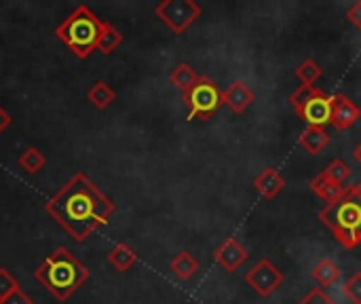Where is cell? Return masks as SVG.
I'll return each mask as SVG.
<instances>
[{"instance_id": "obj_2", "label": "cell", "mask_w": 361, "mask_h": 304, "mask_svg": "<svg viewBox=\"0 0 361 304\" xmlns=\"http://www.w3.org/2000/svg\"><path fill=\"white\" fill-rule=\"evenodd\" d=\"M34 277L51 296L66 303L82 284L89 281V269L80 265L70 250L57 248L40 262Z\"/></svg>"}, {"instance_id": "obj_15", "label": "cell", "mask_w": 361, "mask_h": 304, "mask_svg": "<svg viewBox=\"0 0 361 304\" xmlns=\"http://www.w3.org/2000/svg\"><path fill=\"white\" fill-rule=\"evenodd\" d=\"M135 260H137V254L129 243H118L108 252V262L118 273H127L135 265Z\"/></svg>"}, {"instance_id": "obj_9", "label": "cell", "mask_w": 361, "mask_h": 304, "mask_svg": "<svg viewBox=\"0 0 361 304\" xmlns=\"http://www.w3.org/2000/svg\"><path fill=\"white\" fill-rule=\"evenodd\" d=\"M247 256H250V252L235 237L224 239L214 252L216 265H220V269L226 273H235L237 269H241V265L247 260Z\"/></svg>"}, {"instance_id": "obj_5", "label": "cell", "mask_w": 361, "mask_h": 304, "mask_svg": "<svg viewBox=\"0 0 361 304\" xmlns=\"http://www.w3.org/2000/svg\"><path fill=\"white\" fill-rule=\"evenodd\" d=\"M182 104L188 108L186 121H207L222 106V91L209 76H199V80L182 93Z\"/></svg>"}, {"instance_id": "obj_23", "label": "cell", "mask_w": 361, "mask_h": 304, "mask_svg": "<svg viewBox=\"0 0 361 304\" xmlns=\"http://www.w3.org/2000/svg\"><path fill=\"white\" fill-rule=\"evenodd\" d=\"M319 91H322V89L315 87V85H311V87H309V85H300V87L290 95V106H292V110L298 112V110H300L307 102H311Z\"/></svg>"}, {"instance_id": "obj_17", "label": "cell", "mask_w": 361, "mask_h": 304, "mask_svg": "<svg viewBox=\"0 0 361 304\" xmlns=\"http://www.w3.org/2000/svg\"><path fill=\"white\" fill-rule=\"evenodd\" d=\"M311 277L322 286V290H324V288H332V286L341 279V269H338V265H336L334 260L324 258V260H319V262L311 269Z\"/></svg>"}, {"instance_id": "obj_25", "label": "cell", "mask_w": 361, "mask_h": 304, "mask_svg": "<svg viewBox=\"0 0 361 304\" xmlns=\"http://www.w3.org/2000/svg\"><path fill=\"white\" fill-rule=\"evenodd\" d=\"M15 290H19V281L11 275L8 269L0 267V300L6 298L8 294H13Z\"/></svg>"}, {"instance_id": "obj_22", "label": "cell", "mask_w": 361, "mask_h": 304, "mask_svg": "<svg viewBox=\"0 0 361 304\" xmlns=\"http://www.w3.org/2000/svg\"><path fill=\"white\" fill-rule=\"evenodd\" d=\"M47 159L44 154L38 150V148H25L21 154H19V165L27 171V174H38L42 167H44Z\"/></svg>"}, {"instance_id": "obj_13", "label": "cell", "mask_w": 361, "mask_h": 304, "mask_svg": "<svg viewBox=\"0 0 361 304\" xmlns=\"http://www.w3.org/2000/svg\"><path fill=\"white\" fill-rule=\"evenodd\" d=\"M309 188H311L313 195H317L322 201H326V205H328V203H334V201L345 193V186H343V184H336L334 180H330L324 171H319V174L309 182Z\"/></svg>"}, {"instance_id": "obj_27", "label": "cell", "mask_w": 361, "mask_h": 304, "mask_svg": "<svg viewBox=\"0 0 361 304\" xmlns=\"http://www.w3.org/2000/svg\"><path fill=\"white\" fill-rule=\"evenodd\" d=\"M298 304H336L322 288H311L309 292H307V296L300 300Z\"/></svg>"}, {"instance_id": "obj_10", "label": "cell", "mask_w": 361, "mask_h": 304, "mask_svg": "<svg viewBox=\"0 0 361 304\" xmlns=\"http://www.w3.org/2000/svg\"><path fill=\"white\" fill-rule=\"evenodd\" d=\"M296 116H300L307 127H326L330 125V116H332V108H330V97L319 91L311 102H307L298 112Z\"/></svg>"}, {"instance_id": "obj_18", "label": "cell", "mask_w": 361, "mask_h": 304, "mask_svg": "<svg viewBox=\"0 0 361 304\" xmlns=\"http://www.w3.org/2000/svg\"><path fill=\"white\" fill-rule=\"evenodd\" d=\"M169 80H171V85H173L178 91L186 93V91L199 80V74L195 72V68H192L190 63H178V66L169 72Z\"/></svg>"}, {"instance_id": "obj_30", "label": "cell", "mask_w": 361, "mask_h": 304, "mask_svg": "<svg viewBox=\"0 0 361 304\" xmlns=\"http://www.w3.org/2000/svg\"><path fill=\"white\" fill-rule=\"evenodd\" d=\"M11 123H13V118H11V114L0 106V133L2 131H6L8 127H11Z\"/></svg>"}, {"instance_id": "obj_31", "label": "cell", "mask_w": 361, "mask_h": 304, "mask_svg": "<svg viewBox=\"0 0 361 304\" xmlns=\"http://www.w3.org/2000/svg\"><path fill=\"white\" fill-rule=\"evenodd\" d=\"M353 157H355V161L361 165V144L355 148V150H353Z\"/></svg>"}, {"instance_id": "obj_19", "label": "cell", "mask_w": 361, "mask_h": 304, "mask_svg": "<svg viewBox=\"0 0 361 304\" xmlns=\"http://www.w3.org/2000/svg\"><path fill=\"white\" fill-rule=\"evenodd\" d=\"M114 97H116V91H114L108 83H104V80H97V83L87 91V99H89L97 110L108 108V106L114 102Z\"/></svg>"}, {"instance_id": "obj_28", "label": "cell", "mask_w": 361, "mask_h": 304, "mask_svg": "<svg viewBox=\"0 0 361 304\" xmlns=\"http://www.w3.org/2000/svg\"><path fill=\"white\" fill-rule=\"evenodd\" d=\"M0 304H34V303H32V298H30V296L19 288V290H15L13 294H8L6 298H2Z\"/></svg>"}, {"instance_id": "obj_12", "label": "cell", "mask_w": 361, "mask_h": 304, "mask_svg": "<svg viewBox=\"0 0 361 304\" xmlns=\"http://www.w3.org/2000/svg\"><path fill=\"white\" fill-rule=\"evenodd\" d=\"M254 188H256V193L262 197V199H275L277 195H281V190L286 188V178L277 171V169H273V167H267L260 176H256V180H254Z\"/></svg>"}, {"instance_id": "obj_8", "label": "cell", "mask_w": 361, "mask_h": 304, "mask_svg": "<svg viewBox=\"0 0 361 304\" xmlns=\"http://www.w3.org/2000/svg\"><path fill=\"white\" fill-rule=\"evenodd\" d=\"M330 108H332V116H330V125L338 131H347L351 129L357 121H360L361 112L355 106V102H351L345 93H334L330 95Z\"/></svg>"}, {"instance_id": "obj_11", "label": "cell", "mask_w": 361, "mask_h": 304, "mask_svg": "<svg viewBox=\"0 0 361 304\" xmlns=\"http://www.w3.org/2000/svg\"><path fill=\"white\" fill-rule=\"evenodd\" d=\"M222 104L228 106L231 112L243 114L254 104V91L243 80H233L228 89L222 91Z\"/></svg>"}, {"instance_id": "obj_21", "label": "cell", "mask_w": 361, "mask_h": 304, "mask_svg": "<svg viewBox=\"0 0 361 304\" xmlns=\"http://www.w3.org/2000/svg\"><path fill=\"white\" fill-rule=\"evenodd\" d=\"M322 74H324V70H322V66L315 61V59H305V61H300L298 63V68L294 70V76L302 83V85H315L319 78H322Z\"/></svg>"}, {"instance_id": "obj_14", "label": "cell", "mask_w": 361, "mask_h": 304, "mask_svg": "<svg viewBox=\"0 0 361 304\" xmlns=\"http://www.w3.org/2000/svg\"><path fill=\"white\" fill-rule=\"evenodd\" d=\"M298 144L313 157L322 154L326 150V146L330 144V135L326 131V127H307L300 138H298Z\"/></svg>"}, {"instance_id": "obj_7", "label": "cell", "mask_w": 361, "mask_h": 304, "mask_svg": "<svg viewBox=\"0 0 361 304\" xmlns=\"http://www.w3.org/2000/svg\"><path fill=\"white\" fill-rule=\"evenodd\" d=\"M283 273L269 260L262 258L258 260L247 273H245V284L262 298H269L271 294H275L281 286H283Z\"/></svg>"}, {"instance_id": "obj_29", "label": "cell", "mask_w": 361, "mask_h": 304, "mask_svg": "<svg viewBox=\"0 0 361 304\" xmlns=\"http://www.w3.org/2000/svg\"><path fill=\"white\" fill-rule=\"evenodd\" d=\"M347 19H349L357 30H361V0H357V2L347 11Z\"/></svg>"}, {"instance_id": "obj_20", "label": "cell", "mask_w": 361, "mask_h": 304, "mask_svg": "<svg viewBox=\"0 0 361 304\" xmlns=\"http://www.w3.org/2000/svg\"><path fill=\"white\" fill-rule=\"evenodd\" d=\"M121 42H123V34H121L114 25L104 23V25H102L99 40H97V51H102L104 55H110Z\"/></svg>"}, {"instance_id": "obj_3", "label": "cell", "mask_w": 361, "mask_h": 304, "mask_svg": "<svg viewBox=\"0 0 361 304\" xmlns=\"http://www.w3.org/2000/svg\"><path fill=\"white\" fill-rule=\"evenodd\" d=\"M319 220L343 248L355 250L361 243V182L345 188L334 203H328L319 212Z\"/></svg>"}, {"instance_id": "obj_4", "label": "cell", "mask_w": 361, "mask_h": 304, "mask_svg": "<svg viewBox=\"0 0 361 304\" xmlns=\"http://www.w3.org/2000/svg\"><path fill=\"white\" fill-rule=\"evenodd\" d=\"M102 25L104 21H99V17L85 4H78L57 28L55 34L57 38L70 47L74 51V55L78 59H87L95 49H97V40L102 34Z\"/></svg>"}, {"instance_id": "obj_1", "label": "cell", "mask_w": 361, "mask_h": 304, "mask_svg": "<svg viewBox=\"0 0 361 304\" xmlns=\"http://www.w3.org/2000/svg\"><path fill=\"white\" fill-rule=\"evenodd\" d=\"M44 212L51 214L76 243H82L95 229L108 224L116 205L99 193L82 171H76L55 197L47 201Z\"/></svg>"}, {"instance_id": "obj_6", "label": "cell", "mask_w": 361, "mask_h": 304, "mask_svg": "<svg viewBox=\"0 0 361 304\" xmlns=\"http://www.w3.org/2000/svg\"><path fill=\"white\" fill-rule=\"evenodd\" d=\"M154 15L180 36L199 19L201 6L195 0H163L154 6Z\"/></svg>"}, {"instance_id": "obj_24", "label": "cell", "mask_w": 361, "mask_h": 304, "mask_svg": "<svg viewBox=\"0 0 361 304\" xmlns=\"http://www.w3.org/2000/svg\"><path fill=\"white\" fill-rule=\"evenodd\" d=\"M324 174H326L330 180H334L336 184H345V182L351 178V169H349V165H347L343 159H334V161L324 169Z\"/></svg>"}, {"instance_id": "obj_16", "label": "cell", "mask_w": 361, "mask_h": 304, "mask_svg": "<svg viewBox=\"0 0 361 304\" xmlns=\"http://www.w3.org/2000/svg\"><path fill=\"white\" fill-rule=\"evenodd\" d=\"M199 267H201L199 260H197L192 254H188V252H178V254L171 258V262H169V269H171L173 275H176L178 279H182V281L192 279V277L197 275Z\"/></svg>"}, {"instance_id": "obj_26", "label": "cell", "mask_w": 361, "mask_h": 304, "mask_svg": "<svg viewBox=\"0 0 361 304\" xmlns=\"http://www.w3.org/2000/svg\"><path fill=\"white\" fill-rule=\"evenodd\" d=\"M343 294L351 300V304H361V273L351 275V279L343 288Z\"/></svg>"}]
</instances>
